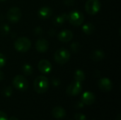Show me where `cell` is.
Instances as JSON below:
<instances>
[{"mask_svg": "<svg viewBox=\"0 0 121 120\" xmlns=\"http://www.w3.org/2000/svg\"><path fill=\"white\" fill-rule=\"evenodd\" d=\"M68 19V14L67 13H62L59 16H57L53 19V23L56 26L62 25L66 20Z\"/></svg>", "mask_w": 121, "mask_h": 120, "instance_id": "cell-17", "label": "cell"}, {"mask_svg": "<svg viewBox=\"0 0 121 120\" xmlns=\"http://www.w3.org/2000/svg\"><path fill=\"white\" fill-rule=\"evenodd\" d=\"M43 28H42L41 27H40V26L36 27V28L34 29V33L35 34V35H40L43 34Z\"/></svg>", "mask_w": 121, "mask_h": 120, "instance_id": "cell-26", "label": "cell"}, {"mask_svg": "<svg viewBox=\"0 0 121 120\" xmlns=\"http://www.w3.org/2000/svg\"><path fill=\"white\" fill-rule=\"evenodd\" d=\"M65 4L67 6H72L74 4V0H65Z\"/></svg>", "mask_w": 121, "mask_h": 120, "instance_id": "cell-28", "label": "cell"}, {"mask_svg": "<svg viewBox=\"0 0 121 120\" xmlns=\"http://www.w3.org/2000/svg\"><path fill=\"white\" fill-rule=\"evenodd\" d=\"M48 48H49V43L45 39L41 38L36 41L35 49L38 52L44 53L48 50Z\"/></svg>", "mask_w": 121, "mask_h": 120, "instance_id": "cell-12", "label": "cell"}, {"mask_svg": "<svg viewBox=\"0 0 121 120\" xmlns=\"http://www.w3.org/2000/svg\"><path fill=\"white\" fill-rule=\"evenodd\" d=\"M71 49L74 52H77L80 49V45L77 42H73L71 45Z\"/></svg>", "mask_w": 121, "mask_h": 120, "instance_id": "cell-24", "label": "cell"}, {"mask_svg": "<svg viewBox=\"0 0 121 120\" xmlns=\"http://www.w3.org/2000/svg\"><path fill=\"white\" fill-rule=\"evenodd\" d=\"M74 79L75 81L82 83L86 79V76H85L84 72L81 69L76 70L75 72H74Z\"/></svg>", "mask_w": 121, "mask_h": 120, "instance_id": "cell-19", "label": "cell"}, {"mask_svg": "<svg viewBox=\"0 0 121 120\" xmlns=\"http://www.w3.org/2000/svg\"><path fill=\"white\" fill-rule=\"evenodd\" d=\"M6 0H0V2H4V1H5Z\"/></svg>", "mask_w": 121, "mask_h": 120, "instance_id": "cell-33", "label": "cell"}, {"mask_svg": "<svg viewBox=\"0 0 121 120\" xmlns=\"http://www.w3.org/2000/svg\"><path fill=\"white\" fill-rule=\"evenodd\" d=\"M8 120H18L16 117H13H13H11L9 119H8Z\"/></svg>", "mask_w": 121, "mask_h": 120, "instance_id": "cell-31", "label": "cell"}, {"mask_svg": "<svg viewBox=\"0 0 121 120\" xmlns=\"http://www.w3.org/2000/svg\"><path fill=\"white\" fill-rule=\"evenodd\" d=\"M68 20L69 23L74 26L82 25L84 21L83 13L78 11H73L68 14Z\"/></svg>", "mask_w": 121, "mask_h": 120, "instance_id": "cell-4", "label": "cell"}, {"mask_svg": "<svg viewBox=\"0 0 121 120\" xmlns=\"http://www.w3.org/2000/svg\"><path fill=\"white\" fill-rule=\"evenodd\" d=\"M38 68L39 71L44 74H47L51 72L52 66L51 63L47 59H42L39 62L38 64Z\"/></svg>", "mask_w": 121, "mask_h": 120, "instance_id": "cell-9", "label": "cell"}, {"mask_svg": "<svg viewBox=\"0 0 121 120\" xmlns=\"http://www.w3.org/2000/svg\"><path fill=\"white\" fill-rule=\"evenodd\" d=\"M0 120H8V117L6 113L0 111Z\"/></svg>", "mask_w": 121, "mask_h": 120, "instance_id": "cell-27", "label": "cell"}, {"mask_svg": "<svg viewBox=\"0 0 121 120\" xmlns=\"http://www.w3.org/2000/svg\"><path fill=\"white\" fill-rule=\"evenodd\" d=\"M52 85H54L55 86H57L60 85V81L59 79H54L52 80Z\"/></svg>", "mask_w": 121, "mask_h": 120, "instance_id": "cell-29", "label": "cell"}, {"mask_svg": "<svg viewBox=\"0 0 121 120\" xmlns=\"http://www.w3.org/2000/svg\"><path fill=\"white\" fill-rule=\"evenodd\" d=\"M12 93H13V89L11 86H6L2 91V94L5 97H10L11 96Z\"/></svg>", "mask_w": 121, "mask_h": 120, "instance_id": "cell-22", "label": "cell"}, {"mask_svg": "<svg viewBox=\"0 0 121 120\" xmlns=\"http://www.w3.org/2000/svg\"><path fill=\"white\" fill-rule=\"evenodd\" d=\"M101 9V3L99 0H88L85 4V10L90 15L96 14Z\"/></svg>", "mask_w": 121, "mask_h": 120, "instance_id": "cell-6", "label": "cell"}, {"mask_svg": "<svg viewBox=\"0 0 121 120\" xmlns=\"http://www.w3.org/2000/svg\"><path fill=\"white\" fill-rule=\"evenodd\" d=\"M4 79V74L2 71H0V81H3Z\"/></svg>", "mask_w": 121, "mask_h": 120, "instance_id": "cell-30", "label": "cell"}, {"mask_svg": "<svg viewBox=\"0 0 121 120\" xmlns=\"http://www.w3.org/2000/svg\"><path fill=\"white\" fill-rule=\"evenodd\" d=\"M33 88L35 91L39 94L46 93L49 88V81L48 78L44 76H38L33 82Z\"/></svg>", "mask_w": 121, "mask_h": 120, "instance_id": "cell-1", "label": "cell"}, {"mask_svg": "<svg viewBox=\"0 0 121 120\" xmlns=\"http://www.w3.org/2000/svg\"><path fill=\"white\" fill-rule=\"evenodd\" d=\"M38 15L42 19H47L52 15V10L48 6H43L39 9Z\"/></svg>", "mask_w": 121, "mask_h": 120, "instance_id": "cell-14", "label": "cell"}, {"mask_svg": "<svg viewBox=\"0 0 121 120\" xmlns=\"http://www.w3.org/2000/svg\"><path fill=\"white\" fill-rule=\"evenodd\" d=\"M22 71L26 76L32 75L33 73V68L31 65L28 64H25L22 66Z\"/></svg>", "mask_w": 121, "mask_h": 120, "instance_id": "cell-20", "label": "cell"}, {"mask_svg": "<svg viewBox=\"0 0 121 120\" xmlns=\"http://www.w3.org/2000/svg\"><path fill=\"white\" fill-rule=\"evenodd\" d=\"M116 120H121V115L119 114L117 117H116Z\"/></svg>", "mask_w": 121, "mask_h": 120, "instance_id": "cell-32", "label": "cell"}, {"mask_svg": "<svg viewBox=\"0 0 121 120\" xmlns=\"http://www.w3.org/2000/svg\"><path fill=\"white\" fill-rule=\"evenodd\" d=\"M74 120H86V117L84 114L76 113L74 115Z\"/></svg>", "mask_w": 121, "mask_h": 120, "instance_id": "cell-25", "label": "cell"}, {"mask_svg": "<svg viewBox=\"0 0 121 120\" xmlns=\"http://www.w3.org/2000/svg\"><path fill=\"white\" fill-rule=\"evenodd\" d=\"M6 18L8 21L11 23H16L18 22L21 18V11L18 7L11 8L6 14Z\"/></svg>", "mask_w": 121, "mask_h": 120, "instance_id": "cell-7", "label": "cell"}, {"mask_svg": "<svg viewBox=\"0 0 121 120\" xmlns=\"http://www.w3.org/2000/svg\"><path fill=\"white\" fill-rule=\"evenodd\" d=\"M52 116L57 120H61L65 117L66 116V111L64 108L60 106L55 107L52 110Z\"/></svg>", "mask_w": 121, "mask_h": 120, "instance_id": "cell-15", "label": "cell"}, {"mask_svg": "<svg viewBox=\"0 0 121 120\" xmlns=\"http://www.w3.org/2000/svg\"><path fill=\"white\" fill-rule=\"evenodd\" d=\"M96 100V97L94 94L90 91L84 92L81 98V101L86 105H92Z\"/></svg>", "mask_w": 121, "mask_h": 120, "instance_id": "cell-11", "label": "cell"}, {"mask_svg": "<svg viewBox=\"0 0 121 120\" xmlns=\"http://www.w3.org/2000/svg\"><path fill=\"white\" fill-rule=\"evenodd\" d=\"M10 27L7 24H3L0 27V34L1 35H6L9 33Z\"/></svg>", "mask_w": 121, "mask_h": 120, "instance_id": "cell-21", "label": "cell"}, {"mask_svg": "<svg viewBox=\"0 0 121 120\" xmlns=\"http://www.w3.org/2000/svg\"><path fill=\"white\" fill-rule=\"evenodd\" d=\"M73 33L69 30H64L59 33L58 39L60 41L63 42H67L72 40Z\"/></svg>", "mask_w": 121, "mask_h": 120, "instance_id": "cell-13", "label": "cell"}, {"mask_svg": "<svg viewBox=\"0 0 121 120\" xmlns=\"http://www.w3.org/2000/svg\"><path fill=\"white\" fill-rule=\"evenodd\" d=\"M82 30L86 35H91L92 34L95 30V26L93 23L88 22L83 25L82 26Z\"/></svg>", "mask_w": 121, "mask_h": 120, "instance_id": "cell-18", "label": "cell"}, {"mask_svg": "<svg viewBox=\"0 0 121 120\" xmlns=\"http://www.w3.org/2000/svg\"><path fill=\"white\" fill-rule=\"evenodd\" d=\"M104 57H105V53L103 50H94L91 54V58L94 62H100Z\"/></svg>", "mask_w": 121, "mask_h": 120, "instance_id": "cell-16", "label": "cell"}, {"mask_svg": "<svg viewBox=\"0 0 121 120\" xmlns=\"http://www.w3.org/2000/svg\"><path fill=\"white\" fill-rule=\"evenodd\" d=\"M70 52L65 48H60L57 50L54 55L55 62L59 64H65L70 59Z\"/></svg>", "mask_w": 121, "mask_h": 120, "instance_id": "cell-3", "label": "cell"}, {"mask_svg": "<svg viewBox=\"0 0 121 120\" xmlns=\"http://www.w3.org/2000/svg\"><path fill=\"white\" fill-rule=\"evenodd\" d=\"M82 91V86L81 82L74 81L67 88L66 93L69 96H77L81 93Z\"/></svg>", "mask_w": 121, "mask_h": 120, "instance_id": "cell-8", "label": "cell"}, {"mask_svg": "<svg viewBox=\"0 0 121 120\" xmlns=\"http://www.w3.org/2000/svg\"><path fill=\"white\" fill-rule=\"evenodd\" d=\"M13 46L18 52H26L31 47V42L28 38L26 37H21L15 40Z\"/></svg>", "mask_w": 121, "mask_h": 120, "instance_id": "cell-2", "label": "cell"}, {"mask_svg": "<svg viewBox=\"0 0 121 120\" xmlns=\"http://www.w3.org/2000/svg\"><path fill=\"white\" fill-rule=\"evenodd\" d=\"M13 85L16 90L20 91H25L28 88V82L22 75H17L13 78Z\"/></svg>", "mask_w": 121, "mask_h": 120, "instance_id": "cell-5", "label": "cell"}, {"mask_svg": "<svg viewBox=\"0 0 121 120\" xmlns=\"http://www.w3.org/2000/svg\"><path fill=\"white\" fill-rule=\"evenodd\" d=\"M6 61L7 59L6 56L2 53H0V69L5 66V64H6Z\"/></svg>", "mask_w": 121, "mask_h": 120, "instance_id": "cell-23", "label": "cell"}, {"mask_svg": "<svg viewBox=\"0 0 121 120\" xmlns=\"http://www.w3.org/2000/svg\"><path fill=\"white\" fill-rule=\"evenodd\" d=\"M98 85L99 88L105 92H108L110 91H111L112 88H113V83L111 82V81L108 79V78H102L101 79L99 82H98Z\"/></svg>", "mask_w": 121, "mask_h": 120, "instance_id": "cell-10", "label": "cell"}]
</instances>
